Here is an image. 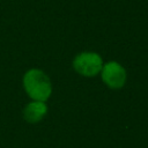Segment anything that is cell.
I'll use <instances>...</instances> for the list:
<instances>
[{
    "instance_id": "obj_3",
    "label": "cell",
    "mask_w": 148,
    "mask_h": 148,
    "mask_svg": "<svg viewBox=\"0 0 148 148\" xmlns=\"http://www.w3.org/2000/svg\"><path fill=\"white\" fill-rule=\"evenodd\" d=\"M99 74L103 83L110 89L123 88L127 80V73L125 67L117 61H108L103 64Z\"/></svg>"
},
{
    "instance_id": "obj_2",
    "label": "cell",
    "mask_w": 148,
    "mask_h": 148,
    "mask_svg": "<svg viewBox=\"0 0 148 148\" xmlns=\"http://www.w3.org/2000/svg\"><path fill=\"white\" fill-rule=\"evenodd\" d=\"M102 57L91 51H84L75 56L73 59V68L74 71L84 76V77H94L101 73L103 67Z\"/></svg>"
},
{
    "instance_id": "obj_4",
    "label": "cell",
    "mask_w": 148,
    "mask_h": 148,
    "mask_svg": "<svg viewBox=\"0 0 148 148\" xmlns=\"http://www.w3.org/2000/svg\"><path fill=\"white\" fill-rule=\"evenodd\" d=\"M47 113V104L42 101L29 102L23 109V118L29 124L39 123Z\"/></svg>"
},
{
    "instance_id": "obj_1",
    "label": "cell",
    "mask_w": 148,
    "mask_h": 148,
    "mask_svg": "<svg viewBox=\"0 0 148 148\" xmlns=\"http://www.w3.org/2000/svg\"><path fill=\"white\" fill-rule=\"evenodd\" d=\"M23 88L32 101L46 102L52 94V83L45 72L38 68L27 71L22 79Z\"/></svg>"
}]
</instances>
